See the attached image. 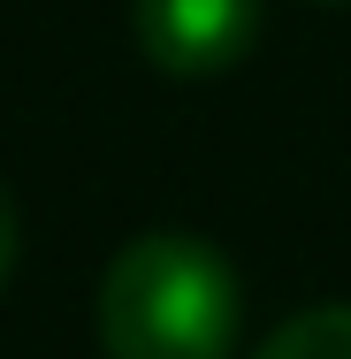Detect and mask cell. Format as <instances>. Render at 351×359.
<instances>
[{"instance_id": "6da1fadb", "label": "cell", "mask_w": 351, "mask_h": 359, "mask_svg": "<svg viewBox=\"0 0 351 359\" xmlns=\"http://www.w3.org/2000/svg\"><path fill=\"white\" fill-rule=\"evenodd\" d=\"M237 321V268L184 229L130 237L99 276L107 359H229Z\"/></svg>"}, {"instance_id": "7a4b0ae2", "label": "cell", "mask_w": 351, "mask_h": 359, "mask_svg": "<svg viewBox=\"0 0 351 359\" xmlns=\"http://www.w3.org/2000/svg\"><path fill=\"white\" fill-rule=\"evenodd\" d=\"M138 54L168 76H221L260 39V0H130Z\"/></svg>"}, {"instance_id": "3957f363", "label": "cell", "mask_w": 351, "mask_h": 359, "mask_svg": "<svg viewBox=\"0 0 351 359\" xmlns=\"http://www.w3.org/2000/svg\"><path fill=\"white\" fill-rule=\"evenodd\" d=\"M252 359H351V306H313L290 313Z\"/></svg>"}, {"instance_id": "277c9868", "label": "cell", "mask_w": 351, "mask_h": 359, "mask_svg": "<svg viewBox=\"0 0 351 359\" xmlns=\"http://www.w3.org/2000/svg\"><path fill=\"white\" fill-rule=\"evenodd\" d=\"M8 268H15V199L0 184V283H8Z\"/></svg>"}]
</instances>
